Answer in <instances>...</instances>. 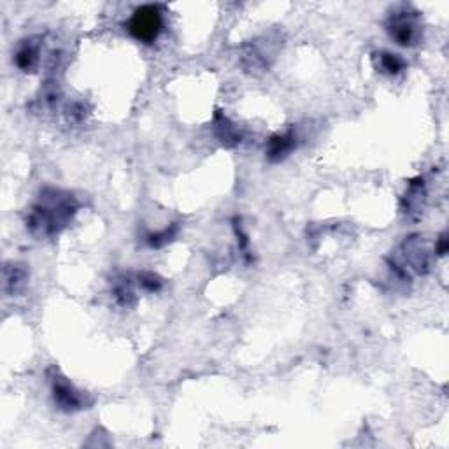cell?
Masks as SVG:
<instances>
[{"label":"cell","mask_w":449,"mask_h":449,"mask_svg":"<svg viewBox=\"0 0 449 449\" xmlns=\"http://www.w3.org/2000/svg\"><path fill=\"white\" fill-rule=\"evenodd\" d=\"M77 200L62 189L46 188L27 217V228L37 237L58 235L77 213Z\"/></svg>","instance_id":"cell-1"},{"label":"cell","mask_w":449,"mask_h":449,"mask_svg":"<svg viewBox=\"0 0 449 449\" xmlns=\"http://www.w3.org/2000/svg\"><path fill=\"white\" fill-rule=\"evenodd\" d=\"M386 30L389 37L403 48H413L421 39V18L410 6H398L389 13L386 20Z\"/></svg>","instance_id":"cell-2"},{"label":"cell","mask_w":449,"mask_h":449,"mask_svg":"<svg viewBox=\"0 0 449 449\" xmlns=\"http://www.w3.org/2000/svg\"><path fill=\"white\" fill-rule=\"evenodd\" d=\"M130 35L144 44H151L158 39L163 28V16L158 6H142L128 20Z\"/></svg>","instance_id":"cell-3"},{"label":"cell","mask_w":449,"mask_h":449,"mask_svg":"<svg viewBox=\"0 0 449 449\" xmlns=\"http://www.w3.org/2000/svg\"><path fill=\"white\" fill-rule=\"evenodd\" d=\"M48 374L53 400H55L58 409H62L63 413H76V410L86 409V406L90 403L86 400V395L79 391L58 368H49Z\"/></svg>","instance_id":"cell-4"},{"label":"cell","mask_w":449,"mask_h":449,"mask_svg":"<svg viewBox=\"0 0 449 449\" xmlns=\"http://www.w3.org/2000/svg\"><path fill=\"white\" fill-rule=\"evenodd\" d=\"M41 37H28L20 42L14 53V63L23 72H35L39 62H41Z\"/></svg>","instance_id":"cell-5"},{"label":"cell","mask_w":449,"mask_h":449,"mask_svg":"<svg viewBox=\"0 0 449 449\" xmlns=\"http://www.w3.org/2000/svg\"><path fill=\"white\" fill-rule=\"evenodd\" d=\"M295 133L293 130L286 133H276L270 137L269 144H267V158L270 161H281L293 151L295 147Z\"/></svg>","instance_id":"cell-6"},{"label":"cell","mask_w":449,"mask_h":449,"mask_svg":"<svg viewBox=\"0 0 449 449\" xmlns=\"http://www.w3.org/2000/svg\"><path fill=\"white\" fill-rule=\"evenodd\" d=\"M28 281V270L20 263H7L4 267V291L7 295H18Z\"/></svg>","instance_id":"cell-7"},{"label":"cell","mask_w":449,"mask_h":449,"mask_svg":"<svg viewBox=\"0 0 449 449\" xmlns=\"http://www.w3.org/2000/svg\"><path fill=\"white\" fill-rule=\"evenodd\" d=\"M424 185H423V179H416L409 185V189L406 193V206H403V213L406 214H413V213H420L424 206Z\"/></svg>","instance_id":"cell-8"},{"label":"cell","mask_w":449,"mask_h":449,"mask_svg":"<svg viewBox=\"0 0 449 449\" xmlns=\"http://www.w3.org/2000/svg\"><path fill=\"white\" fill-rule=\"evenodd\" d=\"M112 295H114V300L121 307H132L137 300L135 291H133L128 277H119V279H116L112 283Z\"/></svg>","instance_id":"cell-9"},{"label":"cell","mask_w":449,"mask_h":449,"mask_svg":"<svg viewBox=\"0 0 449 449\" xmlns=\"http://www.w3.org/2000/svg\"><path fill=\"white\" fill-rule=\"evenodd\" d=\"M214 126H216L217 139H220L224 146H237V144L241 142V133H239L237 126L232 125V123L228 121V118L217 114Z\"/></svg>","instance_id":"cell-10"},{"label":"cell","mask_w":449,"mask_h":449,"mask_svg":"<svg viewBox=\"0 0 449 449\" xmlns=\"http://www.w3.org/2000/svg\"><path fill=\"white\" fill-rule=\"evenodd\" d=\"M374 62H375V67H377L381 72L389 74V76H395V74H398L400 70L406 67V62L400 58V55H395V53H388V51H382L379 53V55H375Z\"/></svg>","instance_id":"cell-11"},{"label":"cell","mask_w":449,"mask_h":449,"mask_svg":"<svg viewBox=\"0 0 449 449\" xmlns=\"http://www.w3.org/2000/svg\"><path fill=\"white\" fill-rule=\"evenodd\" d=\"M177 234V224H172L170 228H165L163 232H158V234H149L147 235V244L151 248H161L163 244L172 241V237Z\"/></svg>","instance_id":"cell-12"},{"label":"cell","mask_w":449,"mask_h":449,"mask_svg":"<svg viewBox=\"0 0 449 449\" xmlns=\"http://www.w3.org/2000/svg\"><path fill=\"white\" fill-rule=\"evenodd\" d=\"M139 284L144 290L149 291V293H154V291L160 290L163 281H161L154 272H142L139 274Z\"/></svg>","instance_id":"cell-13"},{"label":"cell","mask_w":449,"mask_h":449,"mask_svg":"<svg viewBox=\"0 0 449 449\" xmlns=\"http://www.w3.org/2000/svg\"><path fill=\"white\" fill-rule=\"evenodd\" d=\"M445 249H448V241H445V235H442L441 241H438V248H437L438 255H444Z\"/></svg>","instance_id":"cell-14"}]
</instances>
